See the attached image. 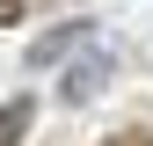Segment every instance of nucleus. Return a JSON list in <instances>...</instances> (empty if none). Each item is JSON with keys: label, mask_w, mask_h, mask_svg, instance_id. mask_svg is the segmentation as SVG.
<instances>
[{"label": "nucleus", "mask_w": 153, "mask_h": 146, "mask_svg": "<svg viewBox=\"0 0 153 146\" xmlns=\"http://www.w3.org/2000/svg\"><path fill=\"white\" fill-rule=\"evenodd\" d=\"M109 73H117V59H109V51H88L80 66L59 73V95H66V102H95V95L109 88Z\"/></svg>", "instance_id": "obj_1"}, {"label": "nucleus", "mask_w": 153, "mask_h": 146, "mask_svg": "<svg viewBox=\"0 0 153 146\" xmlns=\"http://www.w3.org/2000/svg\"><path fill=\"white\" fill-rule=\"evenodd\" d=\"M88 36H95V22H80V15H73V22H59V29H44V36L29 44V66H66V51H80Z\"/></svg>", "instance_id": "obj_2"}, {"label": "nucleus", "mask_w": 153, "mask_h": 146, "mask_svg": "<svg viewBox=\"0 0 153 146\" xmlns=\"http://www.w3.org/2000/svg\"><path fill=\"white\" fill-rule=\"evenodd\" d=\"M29 117H36L29 95H7V102H0V146H22L29 139Z\"/></svg>", "instance_id": "obj_3"}, {"label": "nucleus", "mask_w": 153, "mask_h": 146, "mask_svg": "<svg viewBox=\"0 0 153 146\" xmlns=\"http://www.w3.org/2000/svg\"><path fill=\"white\" fill-rule=\"evenodd\" d=\"M29 15V0H0V22H22Z\"/></svg>", "instance_id": "obj_4"}, {"label": "nucleus", "mask_w": 153, "mask_h": 146, "mask_svg": "<svg viewBox=\"0 0 153 146\" xmlns=\"http://www.w3.org/2000/svg\"><path fill=\"white\" fill-rule=\"evenodd\" d=\"M109 146H153V139H146V132H139V139H109Z\"/></svg>", "instance_id": "obj_5"}]
</instances>
